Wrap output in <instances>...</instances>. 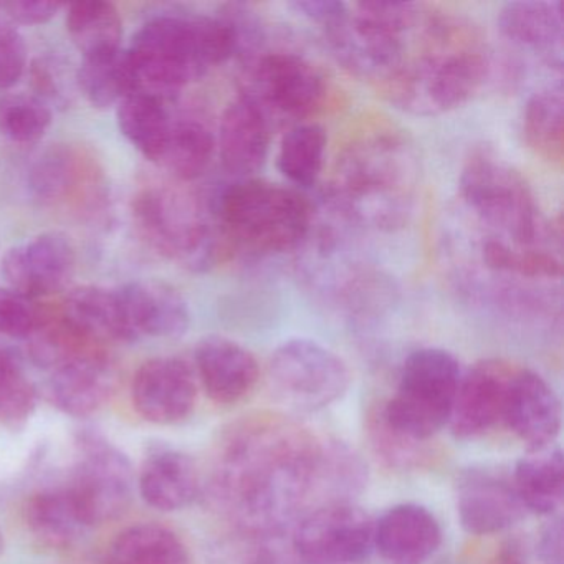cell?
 Wrapping results in <instances>:
<instances>
[{
  "label": "cell",
  "instance_id": "74e56055",
  "mask_svg": "<svg viewBox=\"0 0 564 564\" xmlns=\"http://www.w3.org/2000/svg\"><path fill=\"white\" fill-rule=\"evenodd\" d=\"M37 405V391L21 362L0 346V424H24Z\"/></svg>",
  "mask_w": 564,
  "mask_h": 564
},
{
  "label": "cell",
  "instance_id": "83f0119b",
  "mask_svg": "<svg viewBox=\"0 0 564 564\" xmlns=\"http://www.w3.org/2000/svg\"><path fill=\"white\" fill-rule=\"evenodd\" d=\"M77 87L85 100L98 110L118 107L124 98L141 90L140 75L130 51L85 57L77 72Z\"/></svg>",
  "mask_w": 564,
  "mask_h": 564
},
{
  "label": "cell",
  "instance_id": "e0dca14e",
  "mask_svg": "<svg viewBox=\"0 0 564 564\" xmlns=\"http://www.w3.org/2000/svg\"><path fill=\"white\" fill-rule=\"evenodd\" d=\"M133 404L153 424L186 421L197 402L196 371L184 359L163 356L138 369L133 381Z\"/></svg>",
  "mask_w": 564,
  "mask_h": 564
},
{
  "label": "cell",
  "instance_id": "cb8c5ba5",
  "mask_svg": "<svg viewBox=\"0 0 564 564\" xmlns=\"http://www.w3.org/2000/svg\"><path fill=\"white\" fill-rule=\"evenodd\" d=\"M118 292L138 338H180L189 328V305L174 286L160 280H138Z\"/></svg>",
  "mask_w": 564,
  "mask_h": 564
},
{
  "label": "cell",
  "instance_id": "8fae6325",
  "mask_svg": "<svg viewBox=\"0 0 564 564\" xmlns=\"http://www.w3.org/2000/svg\"><path fill=\"white\" fill-rule=\"evenodd\" d=\"M270 123L273 117L305 120L326 98L323 72L303 55L289 51L263 52L247 62V87Z\"/></svg>",
  "mask_w": 564,
  "mask_h": 564
},
{
  "label": "cell",
  "instance_id": "e575fe53",
  "mask_svg": "<svg viewBox=\"0 0 564 564\" xmlns=\"http://www.w3.org/2000/svg\"><path fill=\"white\" fill-rule=\"evenodd\" d=\"M216 148V134L203 120L193 117L180 118L173 120L161 164L177 180H197L209 167Z\"/></svg>",
  "mask_w": 564,
  "mask_h": 564
},
{
  "label": "cell",
  "instance_id": "5b68a950",
  "mask_svg": "<svg viewBox=\"0 0 564 564\" xmlns=\"http://www.w3.org/2000/svg\"><path fill=\"white\" fill-rule=\"evenodd\" d=\"M214 216L224 243L256 259L302 249L313 227L312 207L302 194L259 177L227 184Z\"/></svg>",
  "mask_w": 564,
  "mask_h": 564
},
{
  "label": "cell",
  "instance_id": "ac0fdd59",
  "mask_svg": "<svg viewBox=\"0 0 564 564\" xmlns=\"http://www.w3.org/2000/svg\"><path fill=\"white\" fill-rule=\"evenodd\" d=\"M561 402L553 386L527 368H517L505 405L503 424L527 445L541 451L556 442L561 432Z\"/></svg>",
  "mask_w": 564,
  "mask_h": 564
},
{
  "label": "cell",
  "instance_id": "52a82bcc",
  "mask_svg": "<svg viewBox=\"0 0 564 564\" xmlns=\"http://www.w3.org/2000/svg\"><path fill=\"white\" fill-rule=\"evenodd\" d=\"M460 379V362L447 349H415L405 358L398 388L378 409L379 415L392 431L431 442L451 422Z\"/></svg>",
  "mask_w": 564,
  "mask_h": 564
},
{
  "label": "cell",
  "instance_id": "44dd1931",
  "mask_svg": "<svg viewBox=\"0 0 564 564\" xmlns=\"http://www.w3.org/2000/svg\"><path fill=\"white\" fill-rule=\"evenodd\" d=\"M501 35L553 70H563L564 21L560 0H517L498 14Z\"/></svg>",
  "mask_w": 564,
  "mask_h": 564
},
{
  "label": "cell",
  "instance_id": "d6a6232c",
  "mask_svg": "<svg viewBox=\"0 0 564 564\" xmlns=\"http://www.w3.org/2000/svg\"><path fill=\"white\" fill-rule=\"evenodd\" d=\"M328 134L316 123H299L280 141L279 166L282 176L299 189H312L325 167Z\"/></svg>",
  "mask_w": 564,
  "mask_h": 564
},
{
  "label": "cell",
  "instance_id": "d590c367",
  "mask_svg": "<svg viewBox=\"0 0 564 564\" xmlns=\"http://www.w3.org/2000/svg\"><path fill=\"white\" fill-rule=\"evenodd\" d=\"M51 127V107L35 95H9L0 101V134L11 143H39Z\"/></svg>",
  "mask_w": 564,
  "mask_h": 564
},
{
  "label": "cell",
  "instance_id": "9a60e30c",
  "mask_svg": "<svg viewBox=\"0 0 564 564\" xmlns=\"http://www.w3.org/2000/svg\"><path fill=\"white\" fill-rule=\"evenodd\" d=\"M0 269L9 289L31 300L45 299L67 289L77 253L70 237L54 230L9 249Z\"/></svg>",
  "mask_w": 564,
  "mask_h": 564
},
{
  "label": "cell",
  "instance_id": "f6af8a7d",
  "mask_svg": "<svg viewBox=\"0 0 564 564\" xmlns=\"http://www.w3.org/2000/svg\"><path fill=\"white\" fill-rule=\"evenodd\" d=\"M527 543L518 534H507L494 546V553L488 554L484 564H528Z\"/></svg>",
  "mask_w": 564,
  "mask_h": 564
},
{
  "label": "cell",
  "instance_id": "f1b7e54d",
  "mask_svg": "<svg viewBox=\"0 0 564 564\" xmlns=\"http://www.w3.org/2000/svg\"><path fill=\"white\" fill-rule=\"evenodd\" d=\"M117 118L128 143L147 160L161 163L173 127L163 98L150 91H134L118 105Z\"/></svg>",
  "mask_w": 564,
  "mask_h": 564
},
{
  "label": "cell",
  "instance_id": "f546056e",
  "mask_svg": "<svg viewBox=\"0 0 564 564\" xmlns=\"http://www.w3.org/2000/svg\"><path fill=\"white\" fill-rule=\"evenodd\" d=\"M25 520L32 536L52 550L74 546L88 530L67 487L34 495L28 503Z\"/></svg>",
  "mask_w": 564,
  "mask_h": 564
},
{
  "label": "cell",
  "instance_id": "5bb4252c",
  "mask_svg": "<svg viewBox=\"0 0 564 564\" xmlns=\"http://www.w3.org/2000/svg\"><path fill=\"white\" fill-rule=\"evenodd\" d=\"M455 507L462 528L477 538L505 533L527 513L511 475L487 465L460 471L455 481Z\"/></svg>",
  "mask_w": 564,
  "mask_h": 564
},
{
  "label": "cell",
  "instance_id": "ba28073f",
  "mask_svg": "<svg viewBox=\"0 0 564 564\" xmlns=\"http://www.w3.org/2000/svg\"><path fill=\"white\" fill-rule=\"evenodd\" d=\"M134 227L148 247L193 272L217 262L223 247L214 227L194 197L170 186H151L137 194L131 206Z\"/></svg>",
  "mask_w": 564,
  "mask_h": 564
},
{
  "label": "cell",
  "instance_id": "d4e9b609",
  "mask_svg": "<svg viewBox=\"0 0 564 564\" xmlns=\"http://www.w3.org/2000/svg\"><path fill=\"white\" fill-rule=\"evenodd\" d=\"M61 315L97 345L130 343L138 338L131 328L118 290L85 285L65 296Z\"/></svg>",
  "mask_w": 564,
  "mask_h": 564
},
{
  "label": "cell",
  "instance_id": "ffe728a7",
  "mask_svg": "<svg viewBox=\"0 0 564 564\" xmlns=\"http://www.w3.org/2000/svg\"><path fill=\"white\" fill-rule=\"evenodd\" d=\"M272 123L265 111L246 91H240L224 111L217 148L224 167L237 180L253 177L265 166Z\"/></svg>",
  "mask_w": 564,
  "mask_h": 564
},
{
  "label": "cell",
  "instance_id": "1f68e13d",
  "mask_svg": "<svg viewBox=\"0 0 564 564\" xmlns=\"http://www.w3.org/2000/svg\"><path fill=\"white\" fill-rule=\"evenodd\" d=\"M523 134L530 150L550 163L564 154V98L561 84L534 91L524 105Z\"/></svg>",
  "mask_w": 564,
  "mask_h": 564
},
{
  "label": "cell",
  "instance_id": "ab89813d",
  "mask_svg": "<svg viewBox=\"0 0 564 564\" xmlns=\"http://www.w3.org/2000/svg\"><path fill=\"white\" fill-rule=\"evenodd\" d=\"M28 70L24 35L11 22L0 18V90L15 87Z\"/></svg>",
  "mask_w": 564,
  "mask_h": 564
},
{
  "label": "cell",
  "instance_id": "8d00e7d4",
  "mask_svg": "<svg viewBox=\"0 0 564 564\" xmlns=\"http://www.w3.org/2000/svg\"><path fill=\"white\" fill-rule=\"evenodd\" d=\"M368 434L378 457L389 467L398 470H421V468L431 467L438 458L431 442L412 441L392 431L382 421L378 409L369 414Z\"/></svg>",
  "mask_w": 564,
  "mask_h": 564
},
{
  "label": "cell",
  "instance_id": "836d02e7",
  "mask_svg": "<svg viewBox=\"0 0 564 564\" xmlns=\"http://www.w3.org/2000/svg\"><path fill=\"white\" fill-rule=\"evenodd\" d=\"M67 29L84 58L118 51L123 37V21L117 6L101 0H80L68 6Z\"/></svg>",
  "mask_w": 564,
  "mask_h": 564
},
{
  "label": "cell",
  "instance_id": "7402d4cb",
  "mask_svg": "<svg viewBox=\"0 0 564 564\" xmlns=\"http://www.w3.org/2000/svg\"><path fill=\"white\" fill-rule=\"evenodd\" d=\"M194 361L204 391L217 404L230 405L242 401L259 382L260 366L256 355L226 336L200 339Z\"/></svg>",
  "mask_w": 564,
  "mask_h": 564
},
{
  "label": "cell",
  "instance_id": "2e32d148",
  "mask_svg": "<svg viewBox=\"0 0 564 564\" xmlns=\"http://www.w3.org/2000/svg\"><path fill=\"white\" fill-rule=\"evenodd\" d=\"M518 366L503 359H484L462 375L452 411V435L477 441L503 422L508 389Z\"/></svg>",
  "mask_w": 564,
  "mask_h": 564
},
{
  "label": "cell",
  "instance_id": "603a6c76",
  "mask_svg": "<svg viewBox=\"0 0 564 564\" xmlns=\"http://www.w3.org/2000/svg\"><path fill=\"white\" fill-rule=\"evenodd\" d=\"M441 544V523L422 505H395L376 521L375 550L386 564H425Z\"/></svg>",
  "mask_w": 564,
  "mask_h": 564
},
{
  "label": "cell",
  "instance_id": "7a4b0ae2",
  "mask_svg": "<svg viewBox=\"0 0 564 564\" xmlns=\"http://www.w3.org/2000/svg\"><path fill=\"white\" fill-rule=\"evenodd\" d=\"M412 29L398 67L378 84L399 110L435 117L474 100L488 75L490 58L470 22L424 8Z\"/></svg>",
  "mask_w": 564,
  "mask_h": 564
},
{
  "label": "cell",
  "instance_id": "bcb514c9",
  "mask_svg": "<svg viewBox=\"0 0 564 564\" xmlns=\"http://www.w3.org/2000/svg\"><path fill=\"white\" fill-rule=\"evenodd\" d=\"M4 553V534L0 531V554Z\"/></svg>",
  "mask_w": 564,
  "mask_h": 564
},
{
  "label": "cell",
  "instance_id": "9c48e42d",
  "mask_svg": "<svg viewBox=\"0 0 564 564\" xmlns=\"http://www.w3.org/2000/svg\"><path fill=\"white\" fill-rule=\"evenodd\" d=\"M35 199L78 223H100L110 210V183L97 156L82 144H57L29 174Z\"/></svg>",
  "mask_w": 564,
  "mask_h": 564
},
{
  "label": "cell",
  "instance_id": "b9f144b4",
  "mask_svg": "<svg viewBox=\"0 0 564 564\" xmlns=\"http://www.w3.org/2000/svg\"><path fill=\"white\" fill-rule=\"evenodd\" d=\"M64 6L45 0H12L0 2V18L21 25H42L51 22Z\"/></svg>",
  "mask_w": 564,
  "mask_h": 564
},
{
  "label": "cell",
  "instance_id": "277c9868",
  "mask_svg": "<svg viewBox=\"0 0 564 564\" xmlns=\"http://www.w3.org/2000/svg\"><path fill=\"white\" fill-rule=\"evenodd\" d=\"M128 51L140 75V91L170 94L236 57V35L223 14H164L147 22Z\"/></svg>",
  "mask_w": 564,
  "mask_h": 564
},
{
  "label": "cell",
  "instance_id": "4dcf8cb0",
  "mask_svg": "<svg viewBox=\"0 0 564 564\" xmlns=\"http://www.w3.org/2000/svg\"><path fill=\"white\" fill-rule=\"evenodd\" d=\"M108 564H191L180 536L161 524L141 523L118 534Z\"/></svg>",
  "mask_w": 564,
  "mask_h": 564
},
{
  "label": "cell",
  "instance_id": "d6986e66",
  "mask_svg": "<svg viewBox=\"0 0 564 564\" xmlns=\"http://www.w3.org/2000/svg\"><path fill=\"white\" fill-rule=\"evenodd\" d=\"M117 371L101 346L52 369L47 395L65 414L84 417L100 411L113 394Z\"/></svg>",
  "mask_w": 564,
  "mask_h": 564
},
{
  "label": "cell",
  "instance_id": "60d3db41",
  "mask_svg": "<svg viewBox=\"0 0 564 564\" xmlns=\"http://www.w3.org/2000/svg\"><path fill=\"white\" fill-rule=\"evenodd\" d=\"M32 84H34L35 97L45 104L65 105L72 94V77L67 68L57 58H39L31 68Z\"/></svg>",
  "mask_w": 564,
  "mask_h": 564
},
{
  "label": "cell",
  "instance_id": "f35d334b",
  "mask_svg": "<svg viewBox=\"0 0 564 564\" xmlns=\"http://www.w3.org/2000/svg\"><path fill=\"white\" fill-rule=\"evenodd\" d=\"M44 315L34 305V300L11 289H0V335L28 339L41 325Z\"/></svg>",
  "mask_w": 564,
  "mask_h": 564
},
{
  "label": "cell",
  "instance_id": "4316f807",
  "mask_svg": "<svg viewBox=\"0 0 564 564\" xmlns=\"http://www.w3.org/2000/svg\"><path fill=\"white\" fill-rule=\"evenodd\" d=\"M511 478L524 510L544 517L556 514L564 500V454L560 445L521 457Z\"/></svg>",
  "mask_w": 564,
  "mask_h": 564
},
{
  "label": "cell",
  "instance_id": "7bdbcfd3",
  "mask_svg": "<svg viewBox=\"0 0 564 564\" xmlns=\"http://www.w3.org/2000/svg\"><path fill=\"white\" fill-rule=\"evenodd\" d=\"M292 9L312 24L318 25L322 31L345 18L348 4L339 0H300L293 2Z\"/></svg>",
  "mask_w": 564,
  "mask_h": 564
},
{
  "label": "cell",
  "instance_id": "ee69618b",
  "mask_svg": "<svg viewBox=\"0 0 564 564\" xmlns=\"http://www.w3.org/2000/svg\"><path fill=\"white\" fill-rule=\"evenodd\" d=\"M538 557L541 564H564V527L560 514H553L541 530Z\"/></svg>",
  "mask_w": 564,
  "mask_h": 564
},
{
  "label": "cell",
  "instance_id": "8992f818",
  "mask_svg": "<svg viewBox=\"0 0 564 564\" xmlns=\"http://www.w3.org/2000/svg\"><path fill=\"white\" fill-rule=\"evenodd\" d=\"M458 194L485 236L518 247H561L527 177L491 148H475L458 176Z\"/></svg>",
  "mask_w": 564,
  "mask_h": 564
},
{
  "label": "cell",
  "instance_id": "4fadbf2b",
  "mask_svg": "<svg viewBox=\"0 0 564 564\" xmlns=\"http://www.w3.org/2000/svg\"><path fill=\"white\" fill-rule=\"evenodd\" d=\"M375 527L351 501L325 505L296 524L293 550L306 564H359L375 551Z\"/></svg>",
  "mask_w": 564,
  "mask_h": 564
},
{
  "label": "cell",
  "instance_id": "484cf974",
  "mask_svg": "<svg viewBox=\"0 0 564 564\" xmlns=\"http://www.w3.org/2000/svg\"><path fill=\"white\" fill-rule=\"evenodd\" d=\"M200 490L196 462L181 451L158 448L140 471V494L150 507L176 511L189 507Z\"/></svg>",
  "mask_w": 564,
  "mask_h": 564
},
{
  "label": "cell",
  "instance_id": "6da1fadb",
  "mask_svg": "<svg viewBox=\"0 0 564 564\" xmlns=\"http://www.w3.org/2000/svg\"><path fill=\"white\" fill-rule=\"evenodd\" d=\"M366 481L365 462L341 441L279 412H253L220 437L210 494L240 530L265 534L325 505L349 503Z\"/></svg>",
  "mask_w": 564,
  "mask_h": 564
},
{
  "label": "cell",
  "instance_id": "3957f363",
  "mask_svg": "<svg viewBox=\"0 0 564 564\" xmlns=\"http://www.w3.org/2000/svg\"><path fill=\"white\" fill-rule=\"evenodd\" d=\"M421 161L414 147L382 130L343 150L328 187L329 206L346 223L394 232L411 220L417 204Z\"/></svg>",
  "mask_w": 564,
  "mask_h": 564
},
{
  "label": "cell",
  "instance_id": "30bf717a",
  "mask_svg": "<svg viewBox=\"0 0 564 564\" xmlns=\"http://www.w3.org/2000/svg\"><path fill=\"white\" fill-rule=\"evenodd\" d=\"M270 391L290 409L315 412L348 392L351 372L341 356L306 338L282 343L267 366Z\"/></svg>",
  "mask_w": 564,
  "mask_h": 564
},
{
  "label": "cell",
  "instance_id": "7c38bea8",
  "mask_svg": "<svg viewBox=\"0 0 564 564\" xmlns=\"http://www.w3.org/2000/svg\"><path fill=\"white\" fill-rule=\"evenodd\" d=\"M67 490L88 528L117 520L133 498L130 460L100 435H84Z\"/></svg>",
  "mask_w": 564,
  "mask_h": 564
}]
</instances>
